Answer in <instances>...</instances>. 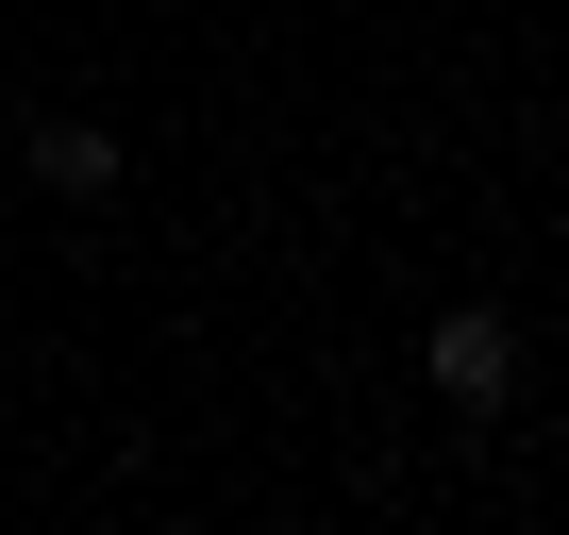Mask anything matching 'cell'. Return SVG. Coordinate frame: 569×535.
<instances>
[{
	"label": "cell",
	"instance_id": "2",
	"mask_svg": "<svg viewBox=\"0 0 569 535\" xmlns=\"http://www.w3.org/2000/svg\"><path fill=\"white\" fill-rule=\"evenodd\" d=\"M34 184L51 201H118V134L101 118H34Z\"/></svg>",
	"mask_w": 569,
	"mask_h": 535
},
{
	"label": "cell",
	"instance_id": "1",
	"mask_svg": "<svg viewBox=\"0 0 569 535\" xmlns=\"http://www.w3.org/2000/svg\"><path fill=\"white\" fill-rule=\"evenodd\" d=\"M419 369H436V402L502 418V402H519V319H502V302H452V319L419 335Z\"/></svg>",
	"mask_w": 569,
	"mask_h": 535
}]
</instances>
